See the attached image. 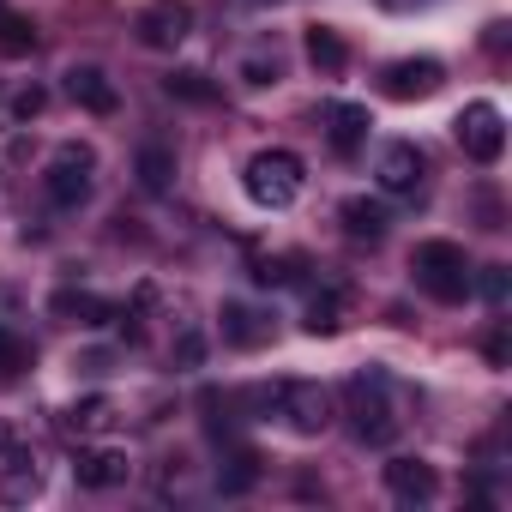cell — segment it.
Returning <instances> with one entry per match:
<instances>
[{"instance_id":"cell-18","label":"cell","mask_w":512,"mask_h":512,"mask_svg":"<svg viewBox=\"0 0 512 512\" xmlns=\"http://www.w3.org/2000/svg\"><path fill=\"white\" fill-rule=\"evenodd\" d=\"M133 175H139V187H145V193H169V187H175V145L145 139V145H139V157H133Z\"/></svg>"},{"instance_id":"cell-7","label":"cell","mask_w":512,"mask_h":512,"mask_svg":"<svg viewBox=\"0 0 512 512\" xmlns=\"http://www.w3.org/2000/svg\"><path fill=\"white\" fill-rule=\"evenodd\" d=\"M374 181H380V193H392V199H416L422 181H428V157H422L410 139H386L380 157H374Z\"/></svg>"},{"instance_id":"cell-31","label":"cell","mask_w":512,"mask_h":512,"mask_svg":"<svg viewBox=\"0 0 512 512\" xmlns=\"http://www.w3.org/2000/svg\"><path fill=\"white\" fill-rule=\"evenodd\" d=\"M13 446H19V440H13V428H7V422H0V458H7Z\"/></svg>"},{"instance_id":"cell-30","label":"cell","mask_w":512,"mask_h":512,"mask_svg":"<svg viewBox=\"0 0 512 512\" xmlns=\"http://www.w3.org/2000/svg\"><path fill=\"white\" fill-rule=\"evenodd\" d=\"M488 362L506 368V332H488Z\"/></svg>"},{"instance_id":"cell-27","label":"cell","mask_w":512,"mask_h":512,"mask_svg":"<svg viewBox=\"0 0 512 512\" xmlns=\"http://www.w3.org/2000/svg\"><path fill=\"white\" fill-rule=\"evenodd\" d=\"M470 290H482V302H488V308H506L512 278H506V266H482V278H470Z\"/></svg>"},{"instance_id":"cell-2","label":"cell","mask_w":512,"mask_h":512,"mask_svg":"<svg viewBox=\"0 0 512 512\" xmlns=\"http://www.w3.org/2000/svg\"><path fill=\"white\" fill-rule=\"evenodd\" d=\"M241 187H247V199L260 205V211H290V205L302 199V187H308V169H302L296 151L272 145V151H253V157H247Z\"/></svg>"},{"instance_id":"cell-12","label":"cell","mask_w":512,"mask_h":512,"mask_svg":"<svg viewBox=\"0 0 512 512\" xmlns=\"http://www.w3.org/2000/svg\"><path fill=\"white\" fill-rule=\"evenodd\" d=\"M73 476H79V488L109 494V488H121V482L133 476V464H127V452H115V446H85V452L73 458Z\"/></svg>"},{"instance_id":"cell-15","label":"cell","mask_w":512,"mask_h":512,"mask_svg":"<svg viewBox=\"0 0 512 512\" xmlns=\"http://www.w3.org/2000/svg\"><path fill=\"white\" fill-rule=\"evenodd\" d=\"M223 344H235V350H260V344H272V320L260 314V308H247V302H223Z\"/></svg>"},{"instance_id":"cell-32","label":"cell","mask_w":512,"mask_h":512,"mask_svg":"<svg viewBox=\"0 0 512 512\" xmlns=\"http://www.w3.org/2000/svg\"><path fill=\"white\" fill-rule=\"evenodd\" d=\"M253 7H278V0H253Z\"/></svg>"},{"instance_id":"cell-24","label":"cell","mask_w":512,"mask_h":512,"mask_svg":"<svg viewBox=\"0 0 512 512\" xmlns=\"http://www.w3.org/2000/svg\"><path fill=\"white\" fill-rule=\"evenodd\" d=\"M0 49H7V55H31L37 49V25L25 13H13V7H0Z\"/></svg>"},{"instance_id":"cell-23","label":"cell","mask_w":512,"mask_h":512,"mask_svg":"<svg viewBox=\"0 0 512 512\" xmlns=\"http://www.w3.org/2000/svg\"><path fill=\"white\" fill-rule=\"evenodd\" d=\"M235 79H241L247 91H266V85H278V49H247V55L235 61Z\"/></svg>"},{"instance_id":"cell-6","label":"cell","mask_w":512,"mask_h":512,"mask_svg":"<svg viewBox=\"0 0 512 512\" xmlns=\"http://www.w3.org/2000/svg\"><path fill=\"white\" fill-rule=\"evenodd\" d=\"M272 404H278V416H284L296 434H308V440L332 428V392H326L320 380H284Z\"/></svg>"},{"instance_id":"cell-20","label":"cell","mask_w":512,"mask_h":512,"mask_svg":"<svg viewBox=\"0 0 512 512\" xmlns=\"http://www.w3.org/2000/svg\"><path fill=\"white\" fill-rule=\"evenodd\" d=\"M115 422H121V410H115V398H103V392H97V398H79V404L61 416V428H67V434H79V440L109 434Z\"/></svg>"},{"instance_id":"cell-22","label":"cell","mask_w":512,"mask_h":512,"mask_svg":"<svg viewBox=\"0 0 512 512\" xmlns=\"http://www.w3.org/2000/svg\"><path fill=\"white\" fill-rule=\"evenodd\" d=\"M253 482H260V458H253L247 446H235V452L223 458V470H217V488H223V494H247Z\"/></svg>"},{"instance_id":"cell-29","label":"cell","mask_w":512,"mask_h":512,"mask_svg":"<svg viewBox=\"0 0 512 512\" xmlns=\"http://www.w3.org/2000/svg\"><path fill=\"white\" fill-rule=\"evenodd\" d=\"M37 109H43V91H37V85H31V91H19V97H13V115H19V121H31V115H37Z\"/></svg>"},{"instance_id":"cell-9","label":"cell","mask_w":512,"mask_h":512,"mask_svg":"<svg viewBox=\"0 0 512 512\" xmlns=\"http://www.w3.org/2000/svg\"><path fill=\"white\" fill-rule=\"evenodd\" d=\"M446 85V67L434 61V55H410V61H392L386 73H380V91L392 97V103H422V97H434Z\"/></svg>"},{"instance_id":"cell-25","label":"cell","mask_w":512,"mask_h":512,"mask_svg":"<svg viewBox=\"0 0 512 512\" xmlns=\"http://www.w3.org/2000/svg\"><path fill=\"white\" fill-rule=\"evenodd\" d=\"M25 368H31V344L13 326H0V380H19Z\"/></svg>"},{"instance_id":"cell-21","label":"cell","mask_w":512,"mask_h":512,"mask_svg":"<svg viewBox=\"0 0 512 512\" xmlns=\"http://www.w3.org/2000/svg\"><path fill=\"white\" fill-rule=\"evenodd\" d=\"M43 488V470H37V458L31 452H7V458H0V500H31Z\"/></svg>"},{"instance_id":"cell-13","label":"cell","mask_w":512,"mask_h":512,"mask_svg":"<svg viewBox=\"0 0 512 512\" xmlns=\"http://www.w3.org/2000/svg\"><path fill=\"white\" fill-rule=\"evenodd\" d=\"M386 488H392V500H404V506H428L434 494H440V476H434V464H422V458H386Z\"/></svg>"},{"instance_id":"cell-8","label":"cell","mask_w":512,"mask_h":512,"mask_svg":"<svg viewBox=\"0 0 512 512\" xmlns=\"http://www.w3.org/2000/svg\"><path fill=\"white\" fill-rule=\"evenodd\" d=\"M133 31H139L145 49L169 55V49H181L193 37V7H187V0H151V7L133 19Z\"/></svg>"},{"instance_id":"cell-1","label":"cell","mask_w":512,"mask_h":512,"mask_svg":"<svg viewBox=\"0 0 512 512\" xmlns=\"http://www.w3.org/2000/svg\"><path fill=\"white\" fill-rule=\"evenodd\" d=\"M344 404H350V428L362 446H392L404 416H398V386L386 368H362L350 386H344Z\"/></svg>"},{"instance_id":"cell-28","label":"cell","mask_w":512,"mask_h":512,"mask_svg":"<svg viewBox=\"0 0 512 512\" xmlns=\"http://www.w3.org/2000/svg\"><path fill=\"white\" fill-rule=\"evenodd\" d=\"M296 272H302V260H296V253H284V260H266L260 272H253V278H260V284H272V290H284V284H296Z\"/></svg>"},{"instance_id":"cell-16","label":"cell","mask_w":512,"mask_h":512,"mask_svg":"<svg viewBox=\"0 0 512 512\" xmlns=\"http://www.w3.org/2000/svg\"><path fill=\"white\" fill-rule=\"evenodd\" d=\"M344 320H350V296L344 290H314L308 308H302V332L308 338H338Z\"/></svg>"},{"instance_id":"cell-4","label":"cell","mask_w":512,"mask_h":512,"mask_svg":"<svg viewBox=\"0 0 512 512\" xmlns=\"http://www.w3.org/2000/svg\"><path fill=\"white\" fill-rule=\"evenodd\" d=\"M91 169H97V151H91V145H79V139L55 145V157H49V169H43L49 205H55V211H79V205L91 199Z\"/></svg>"},{"instance_id":"cell-14","label":"cell","mask_w":512,"mask_h":512,"mask_svg":"<svg viewBox=\"0 0 512 512\" xmlns=\"http://www.w3.org/2000/svg\"><path fill=\"white\" fill-rule=\"evenodd\" d=\"M49 314L67 320V326H109L115 320V302L97 296V290H55L49 296Z\"/></svg>"},{"instance_id":"cell-3","label":"cell","mask_w":512,"mask_h":512,"mask_svg":"<svg viewBox=\"0 0 512 512\" xmlns=\"http://www.w3.org/2000/svg\"><path fill=\"white\" fill-rule=\"evenodd\" d=\"M410 272H416V290L422 296H434V302H464L470 296V260H464V247L458 241H416V253H410Z\"/></svg>"},{"instance_id":"cell-26","label":"cell","mask_w":512,"mask_h":512,"mask_svg":"<svg viewBox=\"0 0 512 512\" xmlns=\"http://www.w3.org/2000/svg\"><path fill=\"white\" fill-rule=\"evenodd\" d=\"M163 91H169V97H181V103H211V97H217V85H211L205 73H193V67H187V73H169V79H163Z\"/></svg>"},{"instance_id":"cell-17","label":"cell","mask_w":512,"mask_h":512,"mask_svg":"<svg viewBox=\"0 0 512 512\" xmlns=\"http://www.w3.org/2000/svg\"><path fill=\"white\" fill-rule=\"evenodd\" d=\"M302 55H308V67H314L320 79H338V73L350 67V49H344V37H338L332 25H308V37H302Z\"/></svg>"},{"instance_id":"cell-11","label":"cell","mask_w":512,"mask_h":512,"mask_svg":"<svg viewBox=\"0 0 512 512\" xmlns=\"http://www.w3.org/2000/svg\"><path fill=\"white\" fill-rule=\"evenodd\" d=\"M67 97H73L85 115H115V109H121V91H115V79H109L103 67H91V61L67 67Z\"/></svg>"},{"instance_id":"cell-19","label":"cell","mask_w":512,"mask_h":512,"mask_svg":"<svg viewBox=\"0 0 512 512\" xmlns=\"http://www.w3.org/2000/svg\"><path fill=\"white\" fill-rule=\"evenodd\" d=\"M338 217H344V229L356 235V241H386V229H392V211L380 205V199H344L338 205Z\"/></svg>"},{"instance_id":"cell-10","label":"cell","mask_w":512,"mask_h":512,"mask_svg":"<svg viewBox=\"0 0 512 512\" xmlns=\"http://www.w3.org/2000/svg\"><path fill=\"white\" fill-rule=\"evenodd\" d=\"M320 127H326V139H332L338 157H356V151L368 145L374 115H368L362 103H320Z\"/></svg>"},{"instance_id":"cell-5","label":"cell","mask_w":512,"mask_h":512,"mask_svg":"<svg viewBox=\"0 0 512 512\" xmlns=\"http://www.w3.org/2000/svg\"><path fill=\"white\" fill-rule=\"evenodd\" d=\"M452 139H458V151L470 163H500V151H506V115L494 103H464L452 115Z\"/></svg>"}]
</instances>
